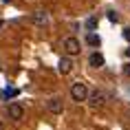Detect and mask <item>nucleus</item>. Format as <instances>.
Masks as SVG:
<instances>
[{"mask_svg":"<svg viewBox=\"0 0 130 130\" xmlns=\"http://www.w3.org/2000/svg\"><path fill=\"white\" fill-rule=\"evenodd\" d=\"M71 99L77 102V104L88 99V88H86V84H84V82H75L73 86H71Z\"/></svg>","mask_w":130,"mask_h":130,"instance_id":"1","label":"nucleus"},{"mask_svg":"<svg viewBox=\"0 0 130 130\" xmlns=\"http://www.w3.org/2000/svg\"><path fill=\"white\" fill-rule=\"evenodd\" d=\"M62 48H64V53L71 55V57H73V55H77L79 51H82V46H79V40H77V38H73V35H71V38H64V42H62Z\"/></svg>","mask_w":130,"mask_h":130,"instance_id":"2","label":"nucleus"},{"mask_svg":"<svg viewBox=\"0 0 130 130\" xmlns=\"http://www.w3.org/2000/svg\"><path fill=\"white\" fill-rule=\"evenodd\" d=\"M88 106H93V108H99V106H104V102H106V93H104L102 88H95L88 93Z\"/></svg>","mask_w":130,"mask_h":130,"instance_id":"3","label":"nucleus"},{"mask_svg":"<svg viewBox=\"0 0 130 130\" xmlns=\"http://www.w3.org/2000/svg\"><path fill=\"white\" fill-rule=\"evenodd\" d=\"M46 108L51 110L53 115H62V112H64V102H62L60 97H51L46 102Z\"/></svg>","mask_w":130,"mask_h":130,"instance_id":"4","label":"nucleus"},{"mask_svg":"<svg viewBox=\"0 0 130 130\" xmlns=\"http://www.w3.org/2000/svg\"><path fill=\"white\" fill-rule=\"evenodd\" d=\"M7 115L11 117L13 121H18V119L24 117V108H22L20 104H9V106H7Z\"/></svg>","mask_w":130,"mask_h":130,"instance_id":"5","label":"nucleus"},{"mask_svg":"<svg viewBox=\"0 0 130 130\" xmlns=\"http://www.w3.org/2000/svg\"><path fill=\"white\" fill-rule=\"evenodd\" d=\"M57 69H60L62 75H69L71 71H73V60H71V55H64L60 60V64H57Z\"/></svg>","mask_w":130,"mask_h":130,"instance_id":"6","label":"nucleus"},{"mask_svg":"<svg viewBox=\"0 0 130 130\" xmlns=\"http://www.w3.org/2000/svg\"><path fill=\"white\" fill-rule=\"evenodd\" d=\"M104 55L99 53V51H95V53H90V57H88V64L93 66V69H99V66H104Z\"/></svg>","mask_w":130,"mask_h":130,"instance_id":"7","label":"nucleus"},{"mask_svg":"<svg viewBox=\"0 0 130 130\" xmlns=\"http://www.w3.org/2000/svg\"><path fill=\"white\" fill-rule=\"evenodd\" d=\"M31 20H33V24H38V27H44V24H46V11H35Z\"/></svg>","mask_w":130,"mask_h":130,"instance_id":"8","label":"nucleus"},{"mask_svg":"<svg viewBox=\"0 0 130 130\" xmlns=\"http://www.w3.org/2000/svg\"><path fill=\"white\" fill-rule=\"evenodd\" d=\"M86 42H88L90 46H99V44H102V38H99L97 33H93V31H90V33H86Z\"/></svg>","mask_w":130,"mask_h":130,"instance_id":"9","label":"nucleus"},{"mask_svg":"<svg viewBox=\"0 0 130 130\" xmlns=\"http://www.w3.org/2000/svg\"><path fill=\"white\" fill-rule=\"evenodd\" d=\"M95 27H97V18H95V15H90L88 20H86V29H88V33H90V31H95Z\"/></svg>","mask_w":130,"mask_h":130,"instance_id":"10","label":"nucleus"},{"mask_svg":"<svg viewBox=\"0 0 130 130\" xmlns=\"http://www.w3.org/2000/svg\"><path fill=\"white\" fill-rule=\"evenodd\" d=\"M108 20L110 22H117V20H119V15H117L115 11H108Z\"/></svg>","mask_w":130,"mask_h":130,"instance_id":"11","label":"nucleus"},{"mask_svg":"<svg viewBox=\"0 0 130 130\" xmlns=\"http://www.w3.org/2000/svg\"><path fill=\"white\" fill-rule=\"evenodd\" d=\"M123 40H126V42H130V27H126V29H123Z\"/></svg>","mask_w":130,"mask_h":130,"instance_id":"12","label":"nucleus"},{"mask_svg":"<svg viewBox=\"0 0 130 130\" xmlns=\"http://www.w3.org/2000/svg\"><path fill=\"white\" fill-rule=\"evenodd\" d=\"M123 75L130 77V62H128V64H123Z\"/></svg>","mask_w":130,"mask_h":130,"instance_id":"13","label":"nucleus"},{"mask_svg":"<svg viewBox=\"0 0 130 130\" xmlns=\"http://www.w3.org/2000/svg\"><path fill=\"white\" fill-rule=\"evenodd\" d=\"M0 130H5V123H2V121H0Z\"/></svg>","mask_w":130,"mask_h":130,"instance_id":"14","label":"nucleus"},{"mask_svg":"<svg viewBox=\"0 0 130 130\" xmlns=\"http://www.w3.org/2000/svg\"><path fill=\"white\" fill-rule=\"evenodd\" d=\"M126 55H128V57H130V48H128V51H126Z\"/></svg>","mask_w":130,"mask_h":130,"instance_id":"15","label":"nucleus"},{"mask_svg":"<svg viewBox=\"0 0 130 130\" xmlns=\"http://www.w3.org/2000/svg\"><path fill=\"white\" fill-rule=\"evenodd\" d=\"M2 2H11V0H2Z\"/></svg>","mask_w":130,"mask_h":130,"instance_id":"16","label":"nucleus"},{"mask_svg":"<svg viewBox=\"0 0 130 130\" xmlns=\"http://www.w3.org/2000/svg\"><path fill=\"white\" fill-rule=\"evenodd\" d=\"M0 97H2V93H0Z\"/></svg>","mask_w":130,"mask_h":130,"instance_id":"17","label":"nucleus"}]
</instances>
